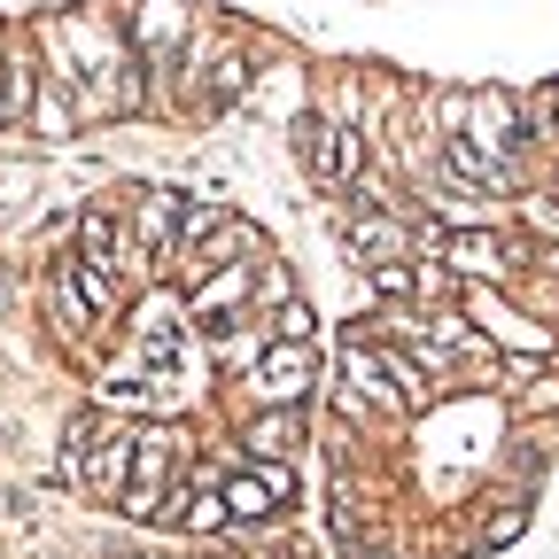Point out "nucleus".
<instances>
[{"label":"nucleus","mask_w":559,"mask_h":559,"mask_svg":"<svg viewBox=\"0 0 559 559\" xmlns=\"http://www.w3.org/2000/svg\"><path fill=\"white\" fill-rule=\"evenodd\" d=\"M536 117H544V124L559 132V86H544V94H536Z\"/></svg>","instance_id":"nucleus-21"},{"label":"nucleus","mask_w":559,"mask_h":559,"mask_svg":"<svg viewBox=\"0 0 559 559\" xmlns=\"http://www.w3.org/2000/svg\"><path fill=\"white\" fill-rule=\"evenodd\" d=\"M32 124H39V132H70V102L39 86V102H32Z\"/></svg>","instance_id":"nucleus-17"},{"label":"nucleus","mask_w":559,"mask_h":559,"mask_svg":"<svg viewBox=\"0 0 559 559\" xmlns=\"http://www.w3.org/2000/svg\"><path fill=\"white\" fill-rule=\"evenodd\" d=\"M296 148H304V171L319 179V187H342V179H358V132H342V124H326V117H304L296 124Z\"/></svg>","instance_id":"nucleus-4"},{"label":"nucleus","mask_w":559,"mask_h":559,"mask_svg":"<svg viewBox=\"0 0 559 559\" xmlns=\"http://www.w3.org/2000/svg\"><path fill=\"white\" fill-rule=\"evenodd\" d=\"M39 102V62L16 55V47H0V124H24Z\"/></svg>","instance_id":"nucleus-12"},{"label":"nucleus","mask_w":559,"mask_h":559,"mask_svg":"<svg viewBox=\"0 0 559 559\" xmlns=\"http://www.w3.org/2000/svg\"><path fill=\"white\" fill-rule=\"evenodd\" d=\"M62 474L70 481H86L94 498H124V481H132V428H109V419H79L70 428V451H62Z\"/></svg>","instance_id":"nucleus-1"},{"label":"nucleus","mask_w":559,"mask_h":559,"mask_svg":"<svg viewBox=\"0 0 559 559\" xmlns=\"http://www.w3.org/2000/svg\"><path fill=\"white\" fill-rule=\"evenodd\" d=\"M436 257H443V272H466V280H506L513 272V241L506 234H481V226L436 234Z\"/></svg>","instance_id":"nucleus-5"},{"label":"nucleus","mask_w":559,"mask_h":559,"mask_svg":"<svg viewBox=\"0 0 559 559\" xmlns=\"http://www.w3.org/2000/svg\"><path fill=\"white\" fill-rule=\"evenodd\" d=\"M241 304H249V264H226V272L194 280V319H218V311H241Z\"/></svg>","instance_id":"nucleus-14"},{"label":"nucleus","mask_w":559,"mask_h":559,"mask_svg":"<svg viewBox=\"0 0 559 559\" xmlns=\"http://www.w3.org/2000/svg\"><path fill=\"white\" fill-rule=\"evenodd\" d=\"M288 498H296V474L288 466H249V474L226 481V513L234 521H272Z\"/></svg>","instance_id":"nucleus-6"},{"label":"nucleus","mask_w":559,"mask_h":559,"mask_svg":"<svg viewBox=\"0 0 559 559\" xmlns=\"http://www.w3.org/2000/svg\"><path fill=\"white\" fill-rule=\"evenodd\" d=\"M373 288L381 296H419V272L412 264H373Z\"/></svg>","instance_id":"nucleus-18"},{"label":"nucleus","mask_w":559,"mask_h":559,"mask_svg":"<svg viewBox=\"0 0 559 559\" xmlns=\"http://www.w3.org/2000/svg\"><path fill=\"white\" fill-rule=\"evenodd\" d=\"M521 528H528V513H521V506H506L498 521H489V551H498V544H513Z\"/></svg>","instance_id":"nucleus-20"},{"label":"nucleus","mask_w":559,"mask_h":559,"mask_svg":"<svg viewBox=\"0 0 559 559\" xmlns=\"http://www.w3.org/2000/svg\"><path fill=\"white\" fill-rule=\"evenodd\" d=\"M241 443H249V459H257V466H288V459H296V443H304V412H257Z\"/></svg>","instance_id":"nucleus-9"},{"label":"nucleus","mask_w":559,"mask_h":559,"mask_svg":"<svg viewBox=\"0 0 559 559\" xmlns=\"http://www.w3.org/2000/svg\"><path fill=\"white\" fill-rule=\"evenodd\" d=\"M326 373H319V349L311 342H272L264 358L249 366V396L264 404V412H304V396L319 389Z\"/></svg>","instance_id":"nucleus-3"},{"label":"nucleus","mask_w":559,"mask_h":559,"mask_svg":"<svg viewBox=\"0 0 559 559\" xmlns=\"http://www.w3.org/2000/svg\"><path fill=\"white\" fill-rule=\"evenodd\" d=\"M474 311L489 319V334H498V342H513V349H528V358H544V349H551V334L544 326H521L506 304H489V296H474Z\"/></svg>","instance_id":"nucleus-16"},{"label":"nucleus","mask_w":559,"mask_h":559,"mask_svg":"<svg viewBox=\"0 0 559 559\" xmlns=\"http://www.w3.org/2000/svg\"><path fill=\"white\" fill-rule=\"evenodd\" d=\"M132 39L140 47H179L187 39V9H179V0H140V9H132Z\"/></svg>","instance_id":"nucleus-13"},{"label":"nucleus","mask_w":559,"mask_h":559,"mask_svg":"<svg viewBox=\"0 0 559 559\" xmlns=\"http://www.w3.org/2000/svg\"><path fill=\"white\" fill-rule=\"evenodd\" d=\"M349 241H358L366 272H373V264H404V226H396V218H358V226H349Z\"/></svg>","instance_id":"nucleus-15"},{"label":"nucleus","mask_w":559,"mask_h":559,"mask_svg":"<svg viewBox=\"0 0 559 559\" xmlns=\"http://www.w3.org/2000/svg\"><path fill=\"white\" fill-rule=\"evenodd\" d=\"M171 466H179V436H171V428H132V481H124L117 513H124V521H164V506H171Z\"/></svg>","instance_id":"nucleus-2"},{"label":"nucleus","mask_w":559,"mask_h":559,"mask_svg":"<svg viewBox=\"0 0 559 559\" xmlns=\"http://www.w3.org/2000/svg\"><path fill=\"white\" fill-rule=\"evenodd\" d=\"M272 334H280V342H311V311H304V304H280V311H272Z\"/></svg>","instance_id":"nucleus-19"},{"label":"nucleus","mask_w":559,"mask_h":559,"mask_svg":"<svg viewBox=\"0 0 559 559\" xmlns=\"http://www.w3.org/2000/svg\"><path fill=\"white\" fill-rule=\"evenodd\" d=\"M62 288H70V304H79L86 319H109V311L124 304V280L102 272V264H86V257H70V264H62Z\"/></svg>","instance_id":"nucleus-8"},{"label":"nucleus","mask_w":559,"mask_h":559,"mask_svg":"<svg viewBox=\"0 0 559 559\" xmlns=\"http://www.w3.org/2000/svg\"><path fill=\"white\" fill-rule=\"evenodd\" d=\"M164 521H179L187 536H218V528H234V513H226V481H194V489H171V506H164Z\"/></svg>","instance_id":"nucleus-7"},{"label":"nucleus","mask_w":559,"mask_h":559,"mask_svg":"<svg viewBox=\"0 0 559 559\" xmlns=\"http://www.w3.org/2000/svg\"><path fill=\"white\" fill-rule=\"evenodd\" d=\"M443 171H451V179H466V187H481V194H513V187H521V171H513V164L466 148V140H443Z\"/></svg>","instance_id":"nucleus-11"},{"label":"nucleus","mask_w":559,"mask_h":559,"mask_svg":"<svg viewBox=\"0 0 559 559\" xmlns=\"http://www.w3.org/2000/svg\"><path fill=\"white\" fill-rule=\"evenodd\" d=\"M79 257H86V264H102V272H124V218H117L109 202L79 210Z\"/></svg>","instance_id":"nucleus-10"}]
</instances>
